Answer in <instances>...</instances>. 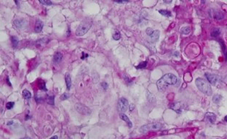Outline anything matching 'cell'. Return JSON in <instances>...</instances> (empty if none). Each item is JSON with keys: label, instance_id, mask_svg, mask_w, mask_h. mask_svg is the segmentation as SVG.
Wrapping results in <instances>:
<instances>
[{"label": "cell", "instance_id": "6da1fadb", "mask_svg": "<svg viewBox=\"0 0 227 139\" xmlns=\"http://www.w3.org/2000/svg\"><path fill=\"white\" fill-rule=\"evenodd\" d=\"M177 83V78L175 75L168 73L165 75L162 78L157 81V85L160 91H164L166 88L170 85H175Z\"/></svg>", "mask_w": 227, "mask_h": 139}, {"label": "cell", "instance_id": "7a4b0ae2", "mask_svg": "<svg viewBox=\"0 0 227 139\" xmlns=\"http://www.w3.org/2000/svg\"><path fill=\"white\" fill-rule=\"evenodd\" d=\"M93 24L92 20L90 18L85 19L78 26L76 30V35L77 36H82L90 30Z\"/></svg>", "mask_w": 227, "mask_h": 139}, {"label": "cell", "instance_id": "3957f363", "mask_svg": "<svg viewBox=\"0 0 227 139\" xmlns=\"http://www.w3.org/2000/svg\"><path fill=\"white\" fill-rule=\"evenodd\" d=\"M196 85L198 88V89L204 93L205 94L208 95V96H210L212 94V89L210 85V84L208 83L206 81H205L202 78H198L196 79Z\"/></svg>", "mask_w": 227, "mask_h": 139}, {"label": "cell", "instance_id": "277c9868", "mask_svg": "<svg viewBox=\"0 0 227 139\" xmlns=\"http://www.w3.org/2000/svg\"><path fill=\"white\" fill-rule=\"evenodd\" d=\"M162 127V125H161L160 123L153 122V123H149V124H147V125H145L142 126L141 128H140L139 131L141 133H147L150 130H160Z\"/></svg>", "mask_w": 227, "mask_h": 139}, {"label": "cell", "instance_id": "5b68a950", "mask_svg": "<svg viewBox=\"0 0 227 139\" xmlns=\"http://www.w3.org/2000/svg\"><path fill=\"white\" fill-rule=\"evenodd\" d=\"M129 107V103L128 101L125 98H121L119 99L118 102V105H117V109L120 113H124L127 111Z\"/></svg>", "mask_w": 227, "mask_h": 139}, {"label": "cell", "instance_id": "8992f818", "mask_svg": "<svg viewBox=\"0 0 227 139\" xmlns=\"http://www.w3.org/2000/svg\"><path fill=\"white\" fill-rule=\"evenodd\" d=\"M185 104L182 102H175L172 104L170 106V109L173 110L175 111H176L177 113H181L182 111L185 110L186 107H185Z\"/></svg>", "mask_w": 227, "mask_h": 139}, {"label": "cell", "instance_id": "52a82bcc", "mask_svg": "<svg viewBox=\"0 0 227 139\" xmlns=\"http://www.w3.org/2000/svg\"><path fill=\"white\" fill-rule=\"evenodd\" d=\"M75 109L76 110V111L82 114H90L91 113L90 110L87 107L82 104H76Z\"/></svg>", "mask_w": 227, "mask_h": 139}, {"label": "cell", "instance_id": "ba28073f", "mask_svg": "<svg viewBox=\"0 0 227 139\" xmlns=\"http://www.w3.org/2000/svg\"><path fill=\"white\" fill-rule=\"evenodd\" d=\"M205 77H206V78L208 79V81L210 84L215 85V84L216 83V82H217V77H216V75L211 74L210 73H205Z\"/></svg>", "mask_w": 227, "mask_h": 139}, {"label": "cell", "instance_id": "9c48e42d", "mask_svg": "<svg viewBox=\"0 0 227 139\" xmlns=\"http://www.w3.org/2000/svg\"><path fill=\"white\" fill-rule=\"evenodd\" d=\"M149 38H150V41L152 43H155L158 41L159 37H160V31L159 30H154L153 32V33L149 36Z\"/></svg>", "mask_w": 227, "mask_h": 139}, {"label": "cell", "instance_id": "30bf717a", "mask_svg": "<svg viewBox=\"0 0 227 139\" xmlns=\"http://www.w3.org/2000/svg\"><path fill=\"white\" fill-rule=\"evenodd\" d=\"M14 23L16 26V27L18 28H23L26 26V22L24 20H23V19L15 20L14 21Z\"/></svg>", "mask_w": 227, "mask_h": 139}, {"label": "cell", "instance_id": "8fae6325", "mask_svg": "<svg viewBox=\"0 0 227 139\" xmlns=\"http://www.w3.org/2000/svg\"><path fill=\"white\" fill-rule=\"evenodd\" d=\"M119 117H120V118H121L122 120H123L126 122V123L127 124V125L129 126V128H132V122H131L130 120L129 119V117H128L125 114H124V113H120V114H119Z\"/></svg>", "mask_w": 227, "mask_h": 139}, {"label": "cell", "instance_id": "7c38bea8", "mask_svg": "<svg viewBox=\"0 0 227 139\" xmlns=\"http://www.w3.org/2000/svg\"><path fill=\"white\" fill-rule=\"evenodd\" d=\"M205 117L206 118L208 119V120L210 122V123H214L216 122V116L215 114L213 113H211V112H208L206 114H205Z\"/></svg>", "mask_w": 227, "mask_h": 139}, {"label": "cell", "instance_id": "4fadbf2b", "mask_svg": "<svg viewBox=\"0 0 227 139\" xmlns=\"http://www.w3.org/2000/svg\"><path fill=\"white\" fill-rule=\"evenodd\" d=\"M42 28H43V23L41 20H37V22H36L35 28H34L35 32L36 33H40L42 31Z\"/></svg>", "mask_w": 227, "mask_h": 139}, {"label": "cell", "instance_id": "5bb4252c", "mask_svg": "<svg viewBox=\"0 0 227 139\" xmlns=\"http://www.w3.org/2000/svg\"><path fill=\"white\" fill-rule=\"evenodd\" d=\"M65 81H66L67 89L70 90L71 86V75L69 73H66L65 75Z\"/></svg>", "mask_w": 227, "mask_h": 139}, {"label": "cell", "instance_id": "9a60e30c", "mask_svg": "<svg viewBox=\"0 0 227 139\" xmlns=\"http://www.w3.org/2000/svg\"><path fill=\"white\" fill-rule=\"evenodd\" d=\"M62 59H63V55L60 52H57L55 53L54 56H53V60L56 63H59L60 62H61Z\"/></svg>", "mask_w": 227, "mask_h": 139}, {"label": "cell", "instance_id": "2e32d148", "mask_svg": "<svg viewBox=\"0 0 227 139\" xmlns=\"http://www.w3.org/2000/svg\"><path fill=\"white\" fill-rule=\"evenodd\" d=\"M213 12V15L212 16H213V18L216 19V20H222L224 18V15L221 12H220L218 11Z\"/></svg>", "mask_w": 227, "mask_h": 139}, {"label": "cell", "instance_id": "e0dca14e", "mask_svg": "<svg viewBox=\"0 0 227 139\" xmlns=\"http://www.w3.org/2000/svg\"><path fill=\"white\" fill-rule=\"evenodd\" d=\"M22 94H23V98L25 99H31V92L28 91L27 89H25V90H23V93H22Z\"/></svg>", "mask_w": 227, "mask_h": 139}, {"label": "cell", "instance_id": "ac0fdd59", "mask_svg": "<svg viewBox=\"0 0 227 139\" xmlns=\"http://www.w3.org/2000/svg\"><path fill=\"white\" fill-rule=\"evenodd\" d=\"M38 86H39V88L40 90H42V91H47V88H46V84H45V82L44 81H39V82L38 83Z\"/></svg>", "mask_w": 227, "mask_h": 139}, {"label": "cell", "instance_id": "d6986e66", "mask_svg": "<svg viewBox=\"0 0 227 139\" xmlns=\"http://www.w3.org/2000/svg\"><path fill=\"white\" fill-rule=\"evenodd\" d=\"M220 33H221L220 28H213V29L212 30V31H211V36H212L213 37H217V36H219Z\"/></svg>", "mask_w": 227, "mask_h": 139}, {"label": "cell", "instance_id": "ffe728a7", "mask_svg": "<svg viewBox=\"0 0 227 139\" xmlns=\"http://www.w3.org/2000/svg\"><path fill=\"white\" fill-rule=\"evenodd\" d=\"M11 41H12V44L14 48H16L19 44V39L16 36H12L11 38Z\"/></svg>", "mask_w": 227, "mask_h": 139}, {"label": "cell", "instance_id": "44dd1931", "mask_svg": "<svg viewBox=\"0 0 227 139\" xmlns=\"http://www.w3.org/2000/svg\"><path fill=\"white\" fill-rule=\"evenodd\" d=\"M221 99H222V96L221 95L216 94V95H214V96L213 98V101L215 102L216 104H219L220 102H221Z\"/></svg>", "mask_w": 227, "mask_h": 139}, {"label": "cell", "instance_id": "7402d4cb", "mask_svg": "<svg viewBox=\"0 0 227 139\" xmlns=\"http://www.w3.org/2000/svg\"><path fill=\"white\" fill-rule=\"evenodd\" d=\"M159 12L160 13L161 15H164V16H166V17H170L171 16V12L170 11H168V10H165V9H161L159 11Z\"/></svg>", "mask_w": 227, "mask_h": 139}, {"label": "cell", "instance_id": "603a6c76", "mask_svg": "<svg viewBox=\"0 0 227 139\" xmlns=\"http://www.w3.org/2000/svg\"><path fill=\"white\" fill-rule=\"evenodd\" d=\"M190 32H191V29L189 27H184V28H183L181 29V33L183 34L187 35V34H189Z\"/></svg>", "mask_w": 227, "mask_h": 139}, {"label": "cell", "instance_id": "cb8c5ba5", "mask_svg": "<svg viewBox=\"0 0 227 139\" xmlns=\"http://www.w3.org/2000/svg\"><path fill=\"white\" fill-rule=\"evenodd\" d=\"M54 98H55L54 96H48L47 99V103H48L49 104H50V105H54V104H55Z\"/></svg>", "mask_w": 227, "mask_h": 139}, {"label": "cell", "instance_id": "d4e9b609", "mask_svg": "<svg viewBox=\"0 0 227 139\" xmlns=\"http://www.w3.org/2000/svg\"><path fill=\"white\" fill-rule=\"evenodd\" d=\"M39 2L42 4H45V5H47V6H50V5H52L53 4V2L50 0H42V1H39Z\"/></svg>", "mask_w": 227, "mask_h": 139}, {"label": "cell", "instance_id": "484cf974", "mask_svg": "<svg viewBox=\"0 0 227 139\" xmlns=\"http://www.w3.org/2000/svg\"><path fill=\"white\" fill-rule=\"evenodd\" d=\"M14 106H15V102H7V104H6V108L7 110H11V109H12L14 107Z\"/></svg>", "mask_w": 227, "mask_h": 139}, {"label": "cell", "instance_id": "4316f807", "mask_svg": "<svg viewBox=\"0 0 227 139\" xmlns=\"http://www.w3.org/2000/svg\"><path fill=\"white\" fill-rule=\"evenodd\" d=\"M146 65H147V62L145 61V62H143L141 63H140L139 65L136 67V68L137 69H143V68H145L146 67Z\"/></svg>", "mask_w": 227, "mask_h": 139}, {"label": "cell", "instance_id": "83f0119b", "mask_svg": "<svg viewBox=\"0 0 227 139\" xmlns=\"http://www.w3.org/2000/svg\"><path fill=\"white\" fill-rule=\"evenodd\" d=\"M120 38H121V35H120V33H119V31H116V32L113 35V38L114 40H116V41L119 40Z\"/></svg>", "mask_w": 227, "mask_h": 139}, {"label": "cell", "instance_id": "f1b7e54d", "mask_svg": "<svg viewBox=\"0 0 227 139\" xmlns=\"http://www.w3.org/2000/svg\"><path fill=\"white\" fill-rule=\"evenodd\" d=\"M68 97H69L68 94H67V93H65L62 94V96H60V99H61V100H66V99H68Z\"/></svg>", "mask_w": 227, "mask_h": 139}, {"label": "cell", "instance_id": "f546056e", "mask_svg": "<svg viewBox=\"0 0 227 139\" xmlns=\"http://www.w3.org/2000/svg\"><path fill=\"white\" fill-rule=\"evenodd\" d=\"M153 32H154V31H153V30H152L151 28H148L146 29V33L148 34V36L151 35V34L153 33Z\"/></svg>", "mask_w": 227, "mask_h": 139}, {"label": "cell", "instance_id": "4dcf8cb0", "mask_svg": "<svg viewBox=\"0 0 227 139\" xmlns=\"http://www.w3.org/2000/svg\"><path fill=\"white\" fill-rule=\"evenodd\" d=\"M101 85H102V87L104 88L105 90H106L107 88H108V84L106 83H105V82H104V83H101Z\"/></svg>", "mask_w": 227, "mask_h": 139}, {"label": "cell", "instance_id": "1f68e13d", "mask_svg": "<svg viewBox=\"0 0 227 139\" xmlns=\"http://www.w3.org/2000/svg\"><path fill=\"white\" fill-rule=\"evenodd\" d=\"M88 55H85V52H82V57H81V59H85L86 57H87L88 56Z\"/></svg>", "mask_w": 227, "mask_h": 139}, {"label": "cell", "instance_id": "d6a6232c", "mask_svg": "<svg viewBox=\"0 0 227 139\" xmlns=\"http://www.w3.org/2000/svg\"><path fill=\"white\" fill-rule=\"evenodd\" d=\"M134 109H135V105H134L133 104H131L130 106V111H132Z\"/></svg>", "mask_w": 227, "mask_h": 139}, {"label": "cell", "instance_id": "836d02e7", "mask_svg": "<svg viewBox=\"0 0 227 139\" xmlns=\"http://www.w3.org/2000/svg\"><path fill=\"white\" fill-rule=\"evenodd\" d=\"M116 3H127V2H128L127 1H116Z\"/></svg>", "mask_w": 227, "mask_h": 139}, {"label": "cell", "instance_id": "e575fe53", "mask_svg": "<svg viewBox=\"0 0 227 139\" xmlns=\"http://www.w3.org/2000/svg\"><path fill=\"white\" fill-rule=\"evenodd\" d=\"M6 81H7V83H8V85H9V86H11V83H10V82H9V77H8V76L7 77V80H6Z\"/></svg>", "mask_w": 227, "mask_h": 139}, {"label": "cell", "instance_id": "d590c367", "mask_svg": "<svg viewBox=\"0 0 227 139\" xmlns=\"http://www.w3.org/2000/svg\"><path fill=\"white\" fill-rule=\"evenodd\" d=\"M12 124H13V122H12V121H9V122L7 123V125H12Z\"/></svg>", "mask_w": 227, "mask_h": 139}, {"label": "cell", "instance_id": "8d00e7d4", "mask_svg": "<svg viewBox=\"0 0 227 139\" xmlns=\"http://www.w3.org/2000/svg\"><path fill=\"white\" fill-rule=\"evenodd\" d=\"M50 139H57V136H54L51 137Z\"/></svg>", "mask_w": 227, "mask_h": 139}, {"label": "cell", "instance_id": "74e56055", "mask_svg": "<svg viewBox=\"0 0 227 139\" xmlns=\"http://www.w3.org/2000/svg\"><path fill=\"white\" fill-rule=\"evenodd\" d=\"M30 139V138H28V137H25V138H22V139Z\"/></svg>", "mask_w": 227, "mask_h": 139}, {"label": "cell", "instance_id": "f35d334b", "mask_svg": "<svg viewBox=\"0 0 227 139\" xmlns=\"http://www.w3.org/2000/svg\"><path fill=\"white\" fill-rule=\"evenodd\" d=\"M224 120H225V121H226V122H227V116H226V117H225Z\"/></svg>", "mask_w": 227, "mask_h": 139}]
</instances>
